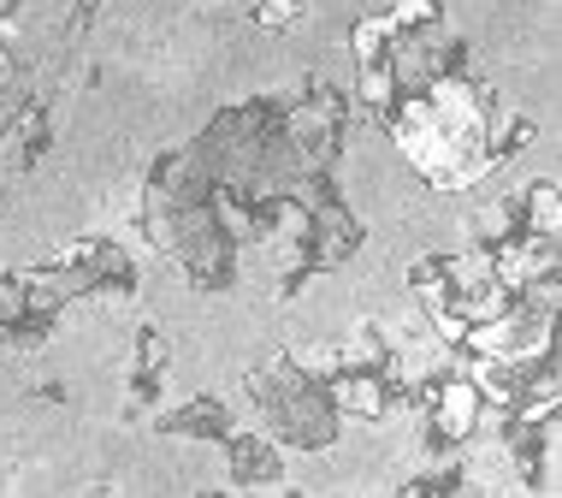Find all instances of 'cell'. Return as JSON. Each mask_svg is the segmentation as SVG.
<instances>
[{"mask_svg": "<svg viewBox=\"0 0 562 498\" xmlns=\"http://www.w3.org/2000/svg\"><path fill=\"white\" fill-rule=\"evenodd\" d=\"M19 7H24V0H0V24H7L12 12H19Z\"/></svg>", "mask_w": 562, "mask_h": 498, "instance_id": "obj_3", "label": "cell"}, {"mask_svg": "<svg viewBox=\"0 0 562 498\" xmlns=\"http://www.w3.org/2000/svg\"><path fill=\"white\" fill-rule=\"evenodd\" d=\"M12 84H19V59H12V48L0 42V101L12 96Z\"/></svg>", "mask_w": 562, "mask_h": 498, "instance_id": "obj_2", "label": "cell"}, {"mask_svg": "<svg viewBox=\"0 0 562 498\" xmlns=\"http://www.w3.org/2000/svg\"><path fill=\"white\" fill-rule=\"evenodd\" d=\"M474 428H480V391L468 380H445L438 398H432V433L445 445H462Z\"/></svg>", "mask_w": 562, "mask_h": 498, "instance_id": "obj_1", "label": "cell"}]
</instances>
